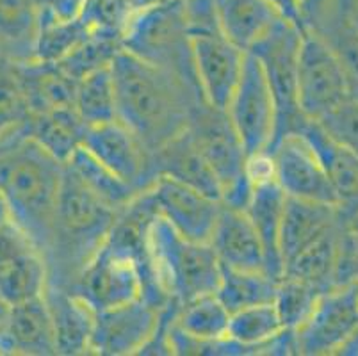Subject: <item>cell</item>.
Returning a JSON list of instances; mask_svg holds the SVG:
<instances>
[{"label": "cell", "instance_id": "1", "mask_svg": "<svg viewBox=\"0 0 358 356\" xmlns=\"http://www.w3.org/2000/svg\"><path fill=\"white\" fill-rule=\"evenodd\" d=\"M118 120L141 139L148 152L184 132L198 104L196 90L145 59L120 48L110 61Z\"/></svg>", "mask_w": 358, "mask_h": 356}, {"label": "cell", "instance_id": "2", "mask_svg": "<svg viewBox=\"0 0 358 356\" xmlns=\"http://www.w3.org/2000/svg\"><path fill=\"white\" fill-rule=\"evenodd\" d=\"M64 164L24 134L0 145V196L11 220L45 257Z\"/></svg>", "mask_w": 358, "mask_h": 356}, {"label": "cell", "instance_id": "3", "mask_svg": "<svg viewBox=\"0 0 358 356\" xmlns=\"http://www.w3.org/2000/svg\"><path fill=\"white\" fill-rule=\"evenodd\" d=\"M118 211L91 192L64 164L48 250L47 283L71 289L80 271L103 246Z\"/></svg>", "mask_w": 358, "mask_h": 356}, {"label": "cell", "instance_id": "4", "mask_svg": "<svg viewBox=\"0 0 358 356\" xmlns=\"http://www.w3.org/2000/svg\"><path fill=\"white\" fill-rule=\"evenodd\" d=\"M71 290L79 294L95 312L138 298L146 299L157 308H164L171 303L159 285L150 250L134 253L107 239L80 271Z\"/></svg>", "mask_w": 358, "mask_h": 356}, {"label": "cell", "instance_id": "5", "mask_svg": "<svg viewBox=\"0 0 358 356\" xmlns=\"http://www.w3.org/2000/svg\"><path fill=\"white\" fill-rule=\"evenodd\" d=\"M148 250L159 285L169 301L182 306L216 292L221 264L209 243L187 239L155 215L148 228Z\"/></svg>", "mask_w": 358, "mask_h": 356}, {"label": "cell", "instance_id": "6", "mask_svg": "<svg viewBox=\"0 0 358 356\" xmlns=\"http://www.w3.org/2000/svg\"><path fill=\"white\" fill-rule=\"evenodd\" d=\"M184 9L201 97L209 106L227 111L239 83L246 52L223 34L213 0H184Z\"/></svg>", "mask_w": 358, "mask_h": 356}, {"label": "cell", "instance_id": "7", "mask_svg": "<svg viewBox=\"0 0 358 356\" xmlns=\"http://www.w3.org/2000/svg\"><path fill=\"white\" fill-rule=\"evenodd\" d=\"M122 48L177 75L201 94L194 73L184 0H162L136 15L123 34Z\"/></svg>", "mask_w": 358, "mask_h": 356}, {"label": "cell", "instance_id": "8", "mask_svg": "<svg viewBox=\"0 0 358 356\" xmlns=\"http://www.w3.org/2000/svg\"><path fill=\"white\" fill-rule=\"evenodd\" d=\"M187 130L220 182L221 204L244 211L253 189L246 171L248 153L227 111L216 109L207 102L198 104Z\"/></svg>", "mask_w": 358, "mask_h": 356}, {"label": "cell", "instance_id": "9", "mask_svg": "<svg viewBox=\"0 0 358 356\" xmlns=\"http://www.w3.org/2000/svg\"><path fill=\"white\" fill-rule=\"evenodd\" d=\"M301 34L303 27L280 18L248 52L259 61L275 100L276 132L273 143L284 134L298 132L307 122L298 106V54Z\"/></svg>", "mask_w": 358, "mask_h": 356}, {"label": "cell", "instance_id": "10", "mask_svg": "<svg viewBox=\"0 0 358 356\" xmlns=\"http://www.w3.org/2000/svg\"><path fill=\"white\" fill-rule=\"evenodd\" d=\"M351 98L348 77L328 43L314 29L303 27L298 54V106L310 122Z\"/></svg>", "mask_w": 358, "mask_h": 356}, {"label": "cell", "instance_id": "11", "mask_svg": "<svg viewBox=\"0 0 358 356\" xmlns=\"http://www.w3.org/2000/svg\"><path fill=\"white\" fill-rule=\"evenodd\" d=\"M294 332L298 355H343L358 335V283L338 285L321 294L307 321Z\"/></svg>", "mask_w": 358, "mask_h": 356}, {"label": "cell", "instance_id": "12", "mask_svg": "<svg viewBox=\"0 0 358 356\" xmlns=\"http://www.w3.org/2000/svg\"><path fill=\"white\" fill-rule=\"evenodd\" d=\"M227 114L248 157L268 152L276 132V107L259 61L248 52Z\"/></svg>", "mask_w": 358, "mask_h": 356}, {"label": "cell", "instance_id": "13", "mask_svg": "<svg viewBox=\"0 0 358 356\" xmlns=\"http://www.w3.org/2000/svg\"><path fill=\"white\" fill-rule=\"evenodd\" d=\"M275 180L285 196L337 205V196L317 152L301 132H289L269 146Z\"/></svg>", "mask_w": 358, "mask_h": 356}, {"label": "cell", "instance_id": "14", "mask_svg": "<svg viewBox=\"0 0 358 356\" xmlns=\"http://www.w3.org/2000/svg\"><path fill=\"white\" fill-rule=\"evenodd\" d=\"M161 310L146 299L138 298L134 301L95 312L90 355H139L155 333Z\"/></svg>", "mask_w": 358, "mask_h": 356}, {"label": "cell", "instance_id": "15", "mask_svg": "<svg viewBox=\"0 0 358 356\" xmlns=\"http://www.w3.org/2000/svg\"><path fill=\"white\" fill-rule=\"evenodd\" d=\"M47 280L43 255L27 235L13 221L0 228V303L8 308L41 298Z\"/></svg>", "mask_w": 358, "mask_h": 356}, {"label": "cell", "instance_id": "16", "mask_svg": "<svg viewBox=\"0 0 358 356\" xmlns=\"http://www.w3.org/2000/svg\"><path fill=\"white\" fill-rule=\"evenodd\" d=\"M148 192L157 215L168 221L178 234L196 243H209L223 205L221 200L168 176H157Z\"/></svg>", "mask_w": 358, "mask_h": 356}, {"label": "cell", "instance_id": "17", "mask_svg": "<svg viewBox=\"0 0 358 356\" xmlns=\"http://www.w3.org/2000/svg\"><path fill=\"white\" fill-rule=\"evenodd\" d=\"M83 146L139 191H145L154 184L152 153L120 120L87 127Z\"/></svg>", "mask_w": 358, "mask_h": 356}, {"label": "cell", "instance_id": "18", "mask_svg": "<svg viewBox=\"0 0 358 356\" xmlns=\"http://www.w3.org/2000/svg\"><path fill=\"white\" fill-rule=\"evenodd\" d=\"M0 355H57L54 325L43 296L6 308L0 319Z\"/></svg>", "mask_w": 358, "mask_h": 356}, {"label": "cell", "instance_id": "19", "mask_svg": "<svg viewBox=\"0 0 358 356\" xmlns=\"http://www.w3.org/2000/svg\"><path fill=\"white\" fill-rule=\"evenodd\" d=\"M344 220L337 205L321 201L285 198L282 227H280V257L282 264L291 262L310 244L334 230Z\"/></svg>", "mask_w": 358, "mask_h": 356}, {"label": "cell", "instance_id": "20", "mask_svg": "<svg viewBox=\"0 0 358 356\" xmlns=\"http://www.w3.org/2000/svg\"><path fill=\"white\" fill-rule=\"evenodd\" d=\"M209 244L213 246L221 267L266 271L262 243L246 212L241 208L221 205Z\"/></svg>", "mask_w": 358, "mask_h": 356}, {"label": "cell", "instance_id": "21", "mask_svg": "<svg viewBox=\"0 0 358 356\" xmlns=\"http://www.w3.org/2000/svg\"><path fill=\"white\" fill-rule=\"evenodd\" d=\"M43 298L54 325L57 355H90L95 310L68 287L47 283Z\"/></svg>", "mask_w": 358, "mask_h": 356}, {"label": "cell", "instance_id": "22", "mask_svg": "<svg viewBox=\"0 0 358 356\" xmlns=\"http://www.w3.org/2000/svg\"><path fill=\"white\" fill-rule=\"evenodd\" d=\"M152 171L221 200L220 182L187 129L152 152Z\"/></svg>", "mask_w": 358, "mask_h": 356}, {"label": "cell", "instance_id": "23", "mask_svg": "<svg viewBox=\"0 0 358 356\" xmlns=\"http://www.w3.org/2000/svg\"><path fill=\"white\" fill-rule=\"evenodd\" d=\"M13 68L20 80L32 114L47 113L61 107H73L77 80L71 78L57 63L31 59L13 63Z\"/></svg>", "mask_w": 358, "mask_h": 356}, {"label": "cell", "instance_id": "24", "mask_svg": "<svg viewBox=\"0 0 358 356\" xmlns=\"http://www.w3.org/2000/svg\"><path fill=\"white\" fill-rule=\"evenodd\" d=\"M307 137L328 175L335 196H337L338 208L344 215H351L358 211V157L350 150L335 143L327 132L315 122L303 123L298 130Z\"/></svg>", "mask_w": 358, "mask_h": 356}, {"label": "cell", "instance_id": "25", "mask_svg": "<svg viewBox=\"0 0 358 356\" xmlns=\"http://www.w3.org/2000/svg\"><path fill=\"white\" fill-rule=\"evenodd\" d=\"M285 198H287L285 192L273 178V180L253 184L248 205L244 207V212L262 243L266 271L275 280H280L284 274V264L280 257V227H282Z\"/></svg>", "mask_w": 358, "mask_h": 356}, {"label": "cell", "instance_id": "26", "mask_svg": "<svg viewBox=\"0 0 358 356\" xmlns=\"http://www.w3.org/2000/svg\"><path fill=\"white\" fill-rule=\"evenodd\" d=\"M213 6L223 34L243 52L282 18L268 0H213Z\"/></svg>", "mask_w": 358, "mask_h": 356}, {"label": "cell", "instance_id": "27", "mask_svg": "<svg viewBox=\"0 0 358 356\" xmlns=\"http://www.w3.org/2000/svg\"><path fill=\"white\" fill-rule=\"evenodd\" d=\"M41 0H0V57L20 63L34 59Z\"/></svg>", "mask_w": 358, "mask_h": 356}, {"label": "cell", "instance_id": "28", "mask_svg": "<svg viewBox=\"0 0 358 356\" xmlns=\"http://www.w3.org/2000/svg\"><path fill=\"white\" fill-rule=\"evenodd\" d=\"M86 129L73 107H61L32 114L27 125V136L47 150L54 159L66 164L75 150L84 145Z\"/></svg>", "mask_w": 358, "mask_h": 356}, {"label": "cell", "instance_id": "29", "mask_svg": "<svg viewBox=\"0 0 358 356\" xmlns=\"http://www.w3.org/2000/svg\"><path fill=\"white\" fill-rule=\"evenodd\" d=\"M346 220V215H344ZM344 220L331 232L303 250L298 257L284 266V274L305 280L323 292L337 287L338 259H341V235H343ZM282 274V276H284Z\"/></svg>", "mask_w": 358, "mask_h": 356}, {"label": "cell", "instance_id": "30", "mask_svg": "<svg viewBox=\"0 0 358 356\" xmlns=\"http://www.w3.org/2000/svg\"><path fill=\"white\" fill-rule=\"evenodd\" d=\"M66 166L91 192H95L100 200L106 201L107 205H110L116 211H122L125 205H129L141 192L134 185H130L129 182L123 180L122 176L116 175L113 169L102 164L84 146L75 150Z\"/></svg>", "mask_w": 358, "mask_h": 356}, {"label": "cell", "instance_id": "31", "mask_svg": "<svg viewBox=\"0 0 358 356\" xmlns=\"http://www.w3.org/2000/svg\"><path fill=\"white\" fill-rule=\"evenodd\" d=\"M276 283L271 274L266 271H244L221 267L220 283L216 296L230 313L248 306L273 303L276 292Z\"/></svg>", "mask_w": 358, "mask_h": 356}, {"label": "cell", "instance_id": "32", "mask_svg": "<svg viewBox=\"0 0 358 356\" xmlns=\"http://www.w3.org/2000/svg\"><path fill=\"white\" fill-rule=\"evenodd\" d=\"M73 109L86 127L118 120L115 78L110 73V64L84 75L77 83Z\"/></svg>", "mask_w": 358, "mask_h": 356}, {"label": "cell", "instance_id": "33", "mask_svg": "<svg viewBox=\"0 0 358 356\" xmlns=\"http://www.w3.org/2000/svg\"><path fill=\"white\" fill-rule=\"evenodd\" d=\"M305 27H310L328 43L350 84L351 98H358V27L334 13H319Z\"/></svg>", "mask_w": 358, "mask_h": 356}, {"label": "cell", "instance_id": "34", "mask_svg": "<svg viewBox=\"0 0 358 356\" xmlns=\"http://www.w3.org/2000/svg\"><path fill=\"white\" fill-rule=\"evenodd\" d=\"M91 34L93 31L83 15L73 20H61L41 8L40 32L36 39L34 59L57 63L80 43H84Z\"/></svg>", "mask_w": 358, "mask_h": 356}, {"label": "cell", "instance_id": "35", "mask_svg": "<svg viewBox=\"0 0 358 356\" xmlns=\"http://www.w3.org/2000/svg\"><path fill=\"white\" fill-rule=\"evenodd\" d=\"M282 329L284 325L280 321L275 305L264 303L230 313L227 337L236 341L237 344L253 349L257 355H264L269 341H273Z\"/></svg>", "mask_w": 358, "mask_h": 356}, {"label": "cell", "instance_id": "36", "mask_svg": "<svg viewBox=\"0 0 358 356\" xmlns=\"http://www.w3.org/2000/svg\"><path fill=\"white\" fill-rule=\"evenodd\" d=\"M32 113L11 61L0 57V145L27 134Z\"/></svg>", "mask_w": 358, "mask_h": 356}, {"label": "cell", "instance_id": "37", "mask_svg": "<svg viewBox=\"0 0 358 356\" xmlns=\"http://www.w3.org/2000/svg\"><path fill=\"white\" fill-rule=\"evenodd\" d=\"M178 328L193 337L223 339L229 333L230 312L217 299L216 292L205 294L193 301L185 303L177 312Z\"/></svg>", "mask_w": 358, "mask_h": 356}, {"label": "cell", "instance_id": "38", "mask_svg": "<svg viewBox=\"0 0 358 356\" xmlns=\"http://www.w3.org/2000/svg\"><path fill=\"white\" fill-rule=\"evenodd\" d=\"M321 294L323 290L312 283L284 274L276 283V292L273 298V305L284 328L298 329L303 325Z\"/></svg>", "mask_w": 358, "mask_h": 356}, {"label": "cell", "instance_id": "39", "mask_svg": "<svg viewBox=\"0 0 358 356\" xmlns=\"http://www.w3.org/2000/svg\"><path fill=\"white\" fill-rule=\"evenodd\" d=\"M122 48V43L116 39L106 38L100 34H91L90 38L71 50L66 57L57 61L61 68L79 83L84 75L99 70L102 66H109L116 52Z\"/></svg>", "mask_w": 358, "mask_h": 356}, {"label": "cell", "instance_id": "40", "mask_svg": "<svg viewBox=\"0 0 358 356\" xmlns=\"http://www.w3.org/2000/svg\"><path fill=\"white\" fill-rule=\"evenodd\" d=\"M177 319V318H175ZM168 342L171 355L178 356H255L257 353L246 346L237 344L230 337L200 339L193 337L178 328L177 321L171 322L168 332Z\"/></svg>", "mask_w": 358, "mask_h": 356}, {"label": "cell", "instance_id": "41", "mask_svg": "<svg viewBox=\"0 0 358 356\" xmlns=\"http://www.w3.org/2000/svg\"><path fill=\"white\" fill-rule=\"evenodd\" d=\"M315 123L335 143L358 157V98H348Z\"/></svg>", "mask_w": 358, "mask_h": 356}, {"label": "cell", "instance_id": "42", "mask_svg": "<svg viewBox=\"0 0 358 356\" xmlns=\"http://www.w3.org/2000/svg\"><path fill=\"white\" fill-rule=\"evenodd\" d=\"M348 283H358V211L346 215L341 235L337 287Z\"/></svg>", "mask_w": 358, "mask_h": 356}, {"label": "cell", "instance_id": "43", "mask_svg": "<svg viewBox=\"0 0 358 356\" xmlns=\"http://www.w3.org/2000/svg\"><path fill=\"white\" fill-rule=\"evenodd\" d=\"M90 0H41V8L61 20L79 18Z\"/></svg>", "mask_w": 358, "mask_h": 356}, {"label": "cell", "instance_id": "44", "mask_svg": "<svg viewBox=\"0 0 358 356\" xmlns=\"http://www.w3.org/2000/svg\"><path fill=\"white\" fill-rule=\"evenodd\" d=\"M324 11L334 13V15L341 16V18H344L346 22H350L351 25L358 27V0H328L319 13Z\"/></svg>", "mask_w": 358, "mask_h": 356}, {"label": "cell", "instance_id": "45", "mask_svg": "<svg viewBox=\"0 0 358 356\" xmlns=\"http://www.w3.org/2000/svg\"><path fill=\"white\" fill-rule=\"evenodd\" d=\"M269 4L280 13V16L292 24L305 27L303 25V6L305 0H268Z\"/></svg>", "mask_w": 358, "mask_h": 356}, {"label": "cell", "instance_id": "46", "mask_svg": "<svg viewBox=\"0 0 358 356\" xmlns=\"http://www.w3.org/2000/svg\"><path fill=\"white\" fill-rule=\"evenodd\" d=\"M328 0H305L303 6V25H307L315 15H317Z\"/></svg>", "mask_w": 358, "mask_h": 356}, {"label": "cell", "instance_id": "47", "mask_svg": "<svg viewBox=\"0 0 358 356\" xmlns=\"http://www.w3.org/2000/svg\"><path fill=\"white\" fill-rule=\"evenodd\" d=\"M122 2L130 9V11L134 13V15H139V13H143L145 9L157 6L162 0H122Z\"/></svg>", "mask_w": 358, "mask_h": 356}, {"label": "cell", "instance_id": "48", "mask_svg": "<svg viewBox=\"0 0 358 356\" xmlns=\"http://www.w3.org/2000/svg\"><path fill=\"white\" fill-rule=\"evenodd\" d=\"M11 214H9L8 211V205H6V201L2 200V196H0V228H4L6 225L11 223Z\"/></svg>", "mask_w": 358, "mask_h": 356}, {"label": "cell", "instance_id": "49", "mask_svg": "<svg viewBox=\"0 0 358 356\" xmlns=\"http://www.w3.org/2000/svg\"><path fill=\"white\" fill-rule=\"evenodd\" d=\"M341 356H358V335L348 344V348L344 349Z\"/></svg>", "mask_w": 358, "mask_h": 356}, {"label": "cell", "instance_id": "50", "mask_svg": "<svg viewBox=\"0 0 358 356\" xmlns=\"http://www.w3.org/2000/svg\"><path fill=\"white\" fill-rule=\"evenodd\" d=\"M4 312H6V306L2 305V303H0V319H2V315H4Z\"/></svg>", "mask_w": 358, "mask_h": 356}]
</instances>
